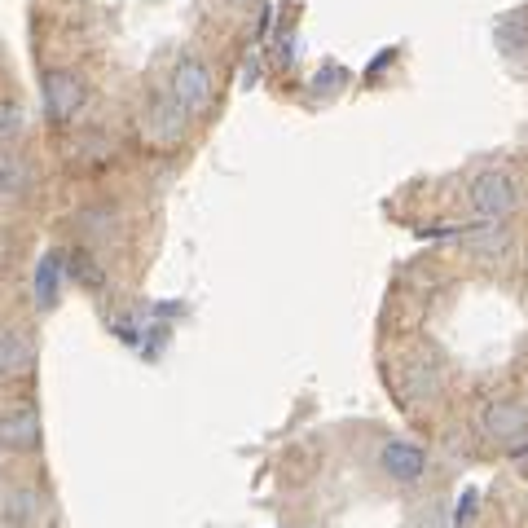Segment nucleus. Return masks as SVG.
<instances>
[{
	"label": "nucleus",
	"instance_id": "obj_1",
	"mask_svg": "<svg viewBox=\"0 0 528 528\" xmlns=\"http://www.w3.org/2000/svg\"><path fill=\"white\" fill-rule=\"evenodd\" d=\"M172 102L185 110V115H198V110H207L212 106V97H216V80H212V71H207V62H198V58H181L172 66Z\"/></svg>",
	"mask_w": 528,
	"mask_h": 528
},
{
	"label": "nucleus",
	"instance_id": "obj_2",
	"mask_svg": "<svg viewBox=\"0 0 528 528\" xmlns=\"http://www.w3.org/2000/svg\"><path fill=\"white\" fill-rule=\"evenodd\" d=\"M467 203H471V212H476V216L498 220V216H506V212H515V207H520V190H515L511 176L484 172V176H476V181H471Z\"/></svg>",
	"mask_w": 528,
	"mask_h": 528
},
{
	"label": "nucleus",
	"instance_id": "obj_3",
	"mask_svg": "<svg viewBox=\"0 0 528 528\" xmlns=\"http://www.w3.org/2000/svg\"><path fill=\"white\" fill-rule=\"evenodd\" d=\"M40 410L31 401H18L9 410H0V449L5 454H27L40 445Z\"/></svg>",
	"mask_w": 528,
	"mask_h": 528
},
{
	"label": "nucleus",
	"instance_id": "obj_4",
	"mask_svg": "<svg viewBox=\"0 0 528 528\" xmlns=\"http://www.w3.org/2000/svg\"><path fill=\"white\" fill-rule=\"evenodd\" d=\"M141 132H146L150 146L168 150V146H176V141H185V132H190V115H185L172 97H159V102H150V110L141 115Z\"/></svg>",
	"mask_w": 528,
	"mask_h": 528
},
{
	"label": "nucleus",
	"instance_id": "obj_5",
	"mask_svg": "<svg viewBox=\"0 0 528 528\" xmlns=\"http://www.w3.org/2000/svg\"><path fill=\"white\" fill-rule=\"evenodd\" d=\"M84 106V80L75 71H49L44 75V110L58 124H71Z\"/></svg>",
	"mask_w": 528,
	"mask_h": 528
},
{
	"label": "nucleus",
	"instance_id": "obj_6",
	"mask_svg": "<svg viewBox=\"0 0 528 528\" xmlns=\"http://www.w3.org/2000/svg\"><path fill=\"white\" fill-rule=\"evenodd\" d=\"M36 366V335L27 326H0V379H22Z\"/></svg>",
	"mask_w": 528,
	"mask_h": 528
},
{
	"label": "nucleus",
	"instance_id": "obj_7",
	"mask_svg": "<svg viewBox=\"0 0 528 528\" xmlns=\"http://www.w3.org/2000/svg\"><path fill=\"white\" fill-rule=\"evenodd\" d=\"M480 427H484V436L511 445V440L528 436V410L520 401H489L484 405V414H480Z\"/></svg>",
	"mask_w": 528,
	"mask_h": 528
},
{
	"label": "nucleus",
	"instance_id": "obj_8",
	"mask_svg": "<svg viewBox=\"0 0 528 528\" xmlns=\"http://www.w3.org/2000/svg\"><path fill=\"white\" fill-rule=\"evenodd\" d=\"M0 511H5L9 524L31 528V524L44 520L49 502H44V493L36 489V484H9V489H5V502H0Z\"/></svg>",
	"mask_w": 528,
	"mask_h": 528
},
{
	"label": "nucleus",
	"instance_id": "obj_9",
	"mask_svg": "<svg viewBox=\"0 0 528 528\" xmlns=\"http://www.w3.org/2000/svg\"><path fill=\"white\" fill-rule=\"evenodd\" d=\"M383 471H388L396 484H414V480H423V471H427V454L414 440H388V445H383Z\"/></svg>",
	"mask_w": 528,
	"mask_h": 528
},
{
	"label": "nucleus",
	"instance_id": "obj_10",
	"mask_svg": "<svg viewBox=\"0 0 528 528\" xmlns=\"http://www.w3.org/2000/svg\"><path fill=\"white\" fill-rule=\"evenodd\" d=\"M62 273H66V256L62 251H44L40 264H36V308L49 313L62 295Z\"/></svg>",
	"mask_w": 528,
	"mask_h": 528
},
{
	"label": "nucleus",
	"instance_id": "obj_11",
	"mask_svg": "<svg viewBox=\"0 0 528 528\" xmlns=\"http://www.w3.org/2000/svg\"><path fill=\"white\" fill-rule=\"evenodd\" d=\"M31 190V163L14 150H0V203Z\"/></svg>",
	"mask_w": 528,
	"mask_h": 528
},
{
	"label": "nucleus",
	"instance_id": "obj_12",
	"mask_svg": "<svg viewBox=\"0 0 528 528\" xmlns=\"http://www.w3.org/2000/svg\"><path fill=\"white\" fill-rule=\"evenodd\" d=\"M66 273H71L80 286H93V291L106 286V273H102V264H97L93 251H71V256H66Z\"/></svg>",
	"mask_w": 528,
	"mask_h": 528
},
{
	"label": "nucleus",
	"instance_id": "obj_13",
	"mask_svg": "<svg viewBox=\"0 0 528 528\" xmlns=\"http://www.w3.org/2000/svg\"><path fill=\"white\" fill-rule=\"evenodd\" d=\"M498 44L502 49H511V53H520L524 44H528V14H511L498 27Z\"/></svg>",
	"mask_w": 528,
	"mask_h": 528
},
{
	"label": "nucleus",
	"instance_id": "obj_14",
	"mask_svg": "<svg viewBox=\"0 0 528 528\" xmlns=\"http://www.w3.org/2000/svg\"><path fill=\"white\" fill-rule=\"evenodd\" d=\"M22 128V110L14 102H0V137H14Z\"/></svg>",
	"mask_w": 528,
	"mask_h": 528
},
{
	"label": "nucleus",
	"instance_id": "obj_15",
	"mask_svg": "<svg viewBox=\"0 0 528 528\" xmlns=\"http://www.w3.org/2000/svg\"><path fill=\"white\" fill-rule=\"evenodd\" d=\"M471 506H476V489H467V493H462V502H458V528H467V520H471Z\"/></svg>",
	"mask_w": 528,
	"mask_h": 528
},
{
	"label": "nucleus",
	"instance_id": "obj_16",
	"mask_svg": "<svg viewBox=\"0 0 528 528\" xmlns=\"http://www.w3.org/2000/svg\"><path fill=\"white\" fill-rule=\"evenodd\" d=\"M0 264H5V238H0Z\"/></svg>",
	"mask_w": 528,
	"mask_h": 528
},
{
	"label": "nucleus",
	"instance_id": "obj_17",
	"mask_svg": "<svg viewBox=\"0 0 528 528\" xmlns=\"http://www.w3.org/2000/svg\"><path fill=\"white\" fill-rule=\"evenodd\" d=\"M229 5H251V0H229Z\"/></svg>",
	"mask_w": 528,
	"mask_h": 528
}]
</instances>
